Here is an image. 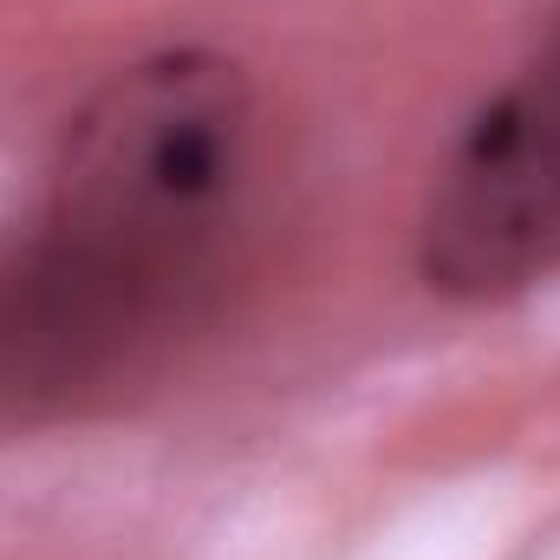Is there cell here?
I'll list each match as a JSON object with an SVG mask.
<instances>
[{"label": "cell", "mask_w": 560, "mask_h": 560, "mask_svg": "<svg viewBox=\"0 0 560 560\" xmlns=\"http://www.w3.org/2000/svg\"><path fill=\"white\" fill-rule=\"evenodd\" d=\"M418 268L456 300H495L560 275V20L443 156Z\"/></svg>", "instance_id": "7a4b0ae2"}, {"label": "cell", "mask_w": 560, "mask_h": 560, "mask_svg": "<svg viewBox=\"0 0 560 560\" xmlns=\"http://www.w3.org/2000/svg\"><path fill=\"white\" fill-rule=\"evenodd\" d=\"M248 85L215 52L125 66L66 131L39 235L0 268V411L72 405L183 319L248 176Z\"/></svg>", "instance_id": "6da1fadb"}]
</instances>
